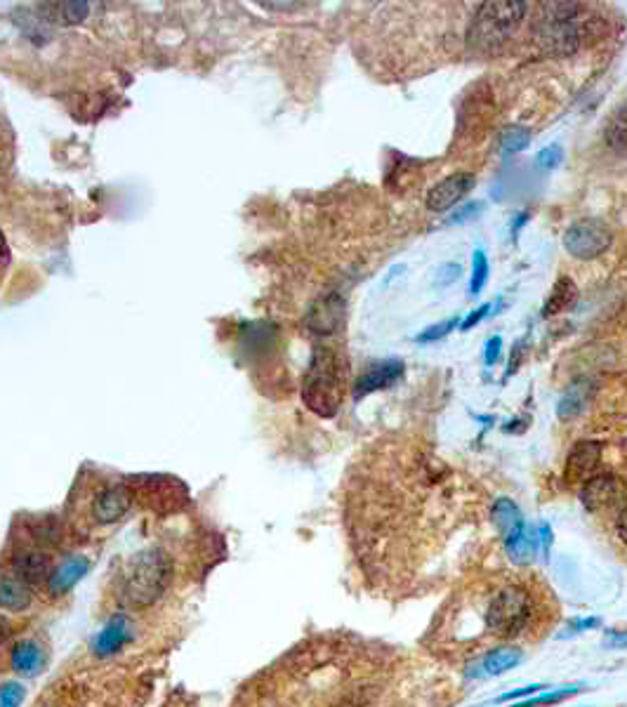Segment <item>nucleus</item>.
Instances as JSON below:
<instances>
[{"mask_svg": "<svg viewBox=\"0 0 627 707\" xmlns=\"http://www.w3.org/2000/svg\"><path fill=\"white\" fill-rule=\"evenodd\" d=\"M465 613L477 616L481 642H521L533 639V632L543 627L547 606L531 580L505 578L486 594H477V606H467Z\"/></svg>", "mask_w": 627, "mask_h": 707, "instance_id": "f257e3e1", "label": "nucleus"}, {"mask_svg": "<svg viewBox=\"0 0 627 707\" xmlns=\"http://www.w3.org/2000/svg\"><path fill=\"white\" fill-rule=\"evenodd\" d=\"M347 363L342 354L333 347H318L311 356L305 378V403L321 418H333L340 410L345 396Z\"/></svg>", "mask_w": 627, "mask_h": 707, "instance_id": "f03ea898", "label": "nucleus"}, {"mask_svg": "<svg viewBox=\"0 0 627 707\" xmlns=\"http://www.w3.org/2000/svg\"><path fill=\"white\" fill-rule=\"evenodd\" d=\"M170 559L161 550L139 551L123 576V599L135 608H147L161 599L170 582Z\"/></svg>", "mask_w": 627, "mask_h": 707, "instance_id": "7ed1b4c3", "label": "nucleus"}, {"mask_svg": "<svg viewBox=\"0 0 627 707\" xmlns=\"http://www.w3.org/2000/svg\"><path fill=\"white\" fill-rule=\"evenodd\" d=\"M526 3H484L474 13L467 45L474 52H493L502 48L526 17Z\"/></svg>", "mask_w": 627, "mask_h": 707, "instance_id": "20e7f679", "label": "nucleus"}, {"mask_svg": "<svg viewBox=\"0 0 627 707\" xmlns=\"http://www.w3.org/2000/svg\"><path fill=\"white\" fill-rule=\"evenodd\" d=\"M564 246L578 259L597 258V255L609 250L611 231L599 220H583V222L568 227L566 236H564Z\"/></svg>", "mask_w": 627, "mask_h": 707, "instance_id": "39448f33", "label": "nucleus"}, {"mask_svg": "<svg viewBox=\"0 0 627 707\" xmlns=\"http://www.w3.org/2000/svg\"><path fill=\"white\" fill-rule=\"evenodd\" d=\"M472 186H474V177L470 173L451 174V177L439 182V184L427 193V208L434 210V212H443V210L453 208L458 201H462V198L470 193Z\"/></svg>", "mask_w": 627, "mask_h": 707, "instance_id": "423d86ee", "label": "nucleus"}, {"mask_svg": "<svg viewBox=\"0 0 627 707\" xmlns=\"http://www.w3.org/2000/svg\"><path fill=\"white\" fill-rule=\"evenodd\" d=\"M130 623H128L126 616L111 617L107 625H104L97 636L92 639V654L97 658H111V655L120 654L126 644L130 642Z\"/></svg>", "mask_w": 627, "mask_h": 707, "instance_id": "0eeeda50", "label": "nucleus"}, {"mask_svg": "<svg viewBox=\"0 0 627 707\" xmlns=\"http://www.w3.org/2000/svg\"><path fill=\"white\" fill-rule=\"evenodd\" d=\"M90 559L83 554H73V557L64 559L57 569L50 573L48 578V592L52 597H64L66 592H71L78 582L88 576Z\"/></svg>", "mask_w": 627, "mask_h": 707, "instance_id": "6e6552de", "label": "nucleus"}, {"mask_svg": "<svg viewBox=\"0 0 627 707\" xmlns=\"http://www.w3.org/2000/svg\"><path fill=\"white\" fill-rule=\"evenodd\" d=\"M130 510V491L126 485H109L104 491L97 493L95 504H92V514H95L97 523H114L120 516H126Z\"/></svg>", "mask_w": 627, "mask_h": 707, "instance_id": "1a4fd4ad", "label": "nucleus"}, {"mask_svg": "<svg viewBox=\"0 0 627 707\" xmlns=\"http://www.w3.org/2000/svg\"><path fill=\"white\" fill-rule=\"evenodd\" d=\"M31 606V588L17 573H0V608L13 613L26 611Z\"/></svg>", "mask_w": 627, "mask_h": 707, "instance_id": "9d476101", "label": "nucleus"}, {"mask_svg": "<svg viewBox=\"0 0 627 707\" xmlns=\"http://www.w3.org/2000/svg\"><path fill=\"white\" fill-rule=\"evenodd\" d=\"M45 651L33 639H22L13 648V667L22 677H36L45 670Z\"/></svg>", "mask_w": 627, "mask_h": 707, "instance_id": "9b49d317", "label": "nucleus"}, {"mask_svg": "<svg viewBox=\"0 0 627 707\" xmlns=\"http://www.w3.org/2000/svg\"><path fill=\"white\" fill-rule=\"evenodd\" d=\"M13 569L14 573L26 582V585H31V582L48 580L50 573H52V570H50L48 557L36 550L17 551L13 559Z\"/></svg>", "mask_w": 627, "mask_h": 707, "instance_id": "f8f14e48", "label": "nucleus"}, {"mask_svg": "<svg viewBox=\"0 0 627 707\" xmlns=\"http://www.w3.org/2000/svg\"><path fill=\"white\" fill-rule=\"evenodd\" d=\"M401 363L399 361H387V363H380V366H373L371 371L366 372L364 378L358 380L356 382V399H361V396L366 394H371V391L375 390H383V387H389V384L394 382L396 378L401 375Z\"/></svg>", "mask_w": 627, "mask_h": 707, "instance_id": "ddd939ff", "label": "nucleus"}, {"mask_svg": "<svg viewBox=\"0 0 627 707\" xmlns=\"http://www.w3.org/2000/svg\"><path fill=\"white\" fill-rule=\"evenodd\" d=\"M519 660H521L519 648H509V646L493 648V651H489V654L481 658V670H484V674H502V672L512 670Z\"/></svg>", "mask_w": 627, "mask_h": 707, "instance_id": "4468645a", "label": "nucleus"}, {"mask_svg": "<svg viewBox=\"0 0 627 707\" xmlns=\"http://www.w3.org/2000/svg\"><path fill=\"white\" fill-rule=\"evenodd\" d=\"M575 297H578V290H575V283L568 281V278H559L552 290L550 300L545 305V316H555V314L566 312L568 306L574 305Z\"/></svg>", "mask_w": 627, "mask_h": 707, "instance_id": "2eb2a0df", "label": "nucleus"}, {"mask_svg": "<svg viewBox=\"0 0 627 707\" xmlns=\"http://www.w3.org/2000/svg\"><path fill=\"white\" fill-rule=\"evenodd\" d=\"M606 142L618 151H627V102L622 104L606 126Z\"/></svg>", "mask_w": 627, "mask_h": 707, "instance_id": "dca6fc26", "label": "nucleus"}, {"mask_svg": "<svg viewBox=\"0 0 627 707\" xmlns=\"http://www.w3.org/2000/svg\"><path fill=\"white\" fill-rule=\"evenodd\" d=\"M486 278H489V259H486L484 250L474 252V271H472V283H470V293L479 295L484 288Z\"/></svg>", "mask_w": 627, "mask_h": 707, "instance_id": "f3484780", "label": "nucleus"}, {"mask_svg": "<svg viewBox=\"0 0 627 707\" xmlns=\"http://www.w3.org/2000/svg\"><path fill=\"white\" fill-rule=\"evenodd\" d=\"M26 689L19 682L0 683V707H19L24 702Z\"/></svg>", "mask_w": 627, "mask_h": 707, "instance_id": "a211bd4d", "label": "nucleus"}, {"mask_svg": "<svg viewBox=\"0 0 627 707\" xmlns=\"http://www.w3.org/2000/svg\"><path fill=\"white\" fill-rule=\"evenodd\" d=\"M60 7L64 24H78L88 17V3H62Z\"/></svg>", "mask_w": 627, "mask_h": 707, "instance_id": "6ab92c4d", "label": "nucleus"}, {"mask_svg": "<svg viewBox=\"0 0 627 707\" xmlns=\"http://www.w3.org/2000/svg\"><path fill=\"white\" fill-rule=\"evenodd\" d=\"M455 325H458V316L448 318V321H443V324H439V325H432V328H427V333H420V335L415 337V340H418V342H434V340H439V337L448 335V333H451V330H453Z\"/></svg>", "mask_w": 627, "mask_h": 707, "instance_id": "aec40b11", "label": "nucleus"}, {"mask_svg": "<svg viewBox=\"0 0 627 707\" xmlns=\"http://www.w3.org/2000/svg\"><path fill=\"white\" fill-rule=\"evenodd\" d=\"M566 695H571V691H559V693H550V695H543V698H536V701H526V702H519V705H512V707H537V705H555V702H562Z\"/></svg>", "mask_w": 627, "mask_h": 707, "instance_id": "412c9836", "label": "nucleus"}, {"mask_svg": "<svg viewBox=\"0 0 627 707\" xmlns=\"http://www.w3.org/2000/svg\"><path fill=\"white\" fill-rule=\"evenodd\" d=\"M489 309H490V305L479 306L477 312H472V314H470V316H467V321H465V324H462V330H470V328H472V325H477L479 321H481V318H484L486 314H489Z\"/></svg>", "mask_w": 627, "mask_h": 707, "instance_id": "4be33fe9", "label": "nucleus"}, {"mask_svg": "<svg viewBox=\"0 0 627 707\" xmlns=\"http://www.w3.org/2000/svg\"><path fill=\"white\" fill-rule=\"evenodd\" d=\"M498 349H500V337H490L489 352H486V363H493L498 359Z\"/></svg>", "mask_w": 627, "mask_h": 707, "instance_id": "5701e85b", "label": "nucleus"}, {"mask_svg": "<svg viewBox=\"0 0 627 707\" xmlns=\"http://www.w3.org/2000/svg\"><path fill=\"white\" fill-rule=\"evenodd\" d=\"M7 635H10V623H7L5 617L0 616V644L5 642V639H7Z\"/></svg>", "mask_w": 627, "mask_h": 707, "instance_id": "b1692460", "label": "nucleus"}]
</instances>
